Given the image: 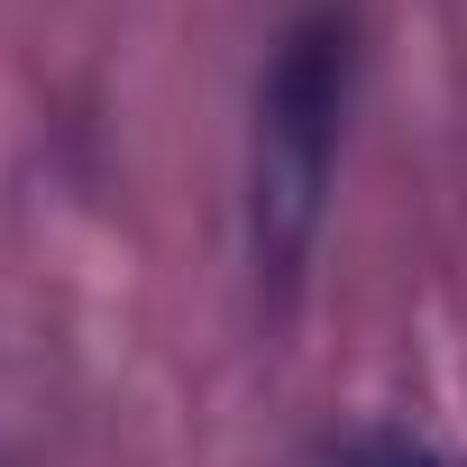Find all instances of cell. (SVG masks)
Masks as SVG:
<instances>
[{"mask_svg":"<svg viewBox=\"0 0 467 467\" xmlns=\"http://www.w3.org/2000/svg\"><path fill=\"white\" fill-rule=\"evenodd\" d=\"M358 0H303L275 28L257 92H248V192H239V229H248V275L257 303L285 321L312 285L321 229H330V183H339V147H348V110H358Z\"/></svg>","mask_w":467,"mask_h":467,"instance_id":"cell-1","label":"cell"},{"mask_svg":"<svg viewBox=\"0 0 467 467\" xmlns=\"http://www.w3.org/2000/svg\"><path fill=\"white\" fill-rule=\"evenodd\" d=\"M303 467H467L458 449H440L431 431H403V421H358V431H330Z\"/></svg>","mask_w":467,"mask_h":467,"instance_id":"cell-2","label":"cell"}]
</instances>
